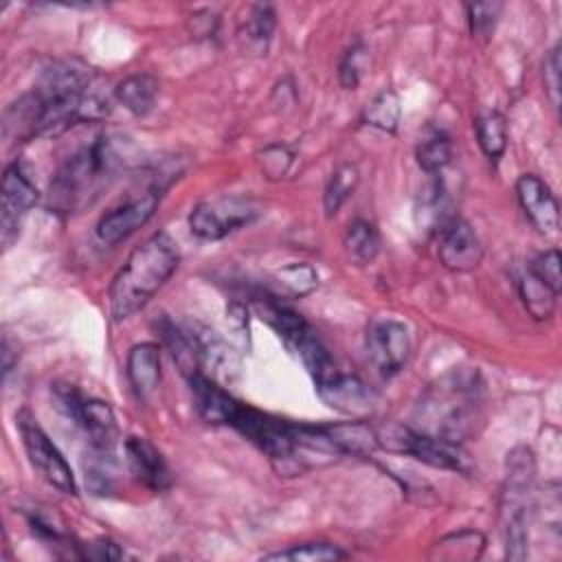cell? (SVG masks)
<instances>
[{
  "mask_svg": "<svg viewBox=\"0 0 562 562\" xmlns=\"http://www.w3.org/2000/svg\"><path fill=\"white\" fill-rule=\"evenodd\" d=\"M342 244H345L347 255L356 263L364 266V263H371L380 252V233L371 222L353 220L345 231Z\"/></svg>",
  "mask_w": 562,
  "mask_h": 562,
  "instance_id": "24",
  "label": "cell"
},
{
  "mask_svg": "<svg viewBox=\"0 0 562 562\" xmlns=\"http://www.w3.org/2000/svg\"><path fill=\"white\" fill-rule=\"evenodd\" d=\"M516 195H518V202H520L525 215L531 220V224L540 233L553 235L558 231V226H560L558 200L551 193L547 182H542L533 173H522L516 180Z\"/></svg>",
  "mask_w": 562,
  "mask_h": 562,
  "instance_id": "14",
  "label": "cell"
},
{
  "mask_svg": "<svg viewBox=\"0 0 562 562\" xmlns=\"http://www.w3.org/2000/svg\"><path fill=\"white\" fill-rule=\"evenodd\" d=\"M92 72L75 61L53 64L40 86L20 99L15 112L18 132L24 136H59L81 121L105 119L110 105L90 92Z\"/></svg>",
  "mask_w": 562,
  "mask_h": 562,
  "instance_id": "1",
  "label": "cell"
},
{
  "mask_svg": "<svg viewBox=\"0 0 562 562\" xmlns=\"http://www.w3.org/2000/svg\"><path fill=\"white\" fill-rule=\"evenodd\" d=\"M476 127V138H479V145L483 149V154L490 158V160H498L503 154H505V147H507V121L501 112H487V114H481L474 123Z\"/></svg>",
  "mask_w": 562,
  "mask_h": 562,
  "instance_id": "29",
  "label": "cell"
},
{
  "mask_svg": "<svg viewBox=\"0 0 562 562\" xmlns=\"http://www.w3.org/2000/svg\"><path fill=\"white\" fill-rule=\"evenodd\" d=\"M191 384V393H193V402L195 408L200 413V417L209 424H226L231 422L235 408H237V400L233 395H228L213 378H209L206 373H195L191 378H187Z\"/></svg>",
  "mask_w": 562,
  "mask_h": 562,
  "instance_id": "17",
  "label": "cell"
},
{
  "mask_svg": "<svg viewBox=\"0 0 562 562\" xmlns=\"http://www.w3.org/2000/svg\"><path fill=\"white\" fill-rule=\"evenodd\" d=\"M422 432L463 443L483 424V382L476 369H452L422 395L417 411Z\"/></svg>",
  "mask_w": 562,
  "mask_h": 562,
  "instance_id": "2",
  "label": "cell"
},
{
  "mask_svg": "<svg viewBox=\"0 0 562 562\" xmlns=\"http://www.w3.org/2000/svg\"><path fill=\"white\" fill-rule=\"evenodd\" d=\"M367 356L382 378L400 373L411 356V336L404 323L382 318L367 329Z\"/></svg>",
  "mask_w": 562,
  "mask_h": 562,
  "instance_id": "10",
  "label": "cell"
},
{
  "mask_svg": "<svg viewBox=\"0 0 562 562\" xmlns=\"http://www.w3.org/2000/svg\"><path fill=\"white\" fill-rule=\"evenodd\" d=\"M15 426L20 430L24 450L33 468L61 494H75L77 485H75L72 470L64 459V454L59 452V448L50 441V437L37 424V419L29 411H20L15 415Z\"/></svg>",
  "mask_w": 562,
  "mask_h": 562,
  "instance_id": "8",
  "label": "cell"
},
{
  "mask_svg": "<svg viewBox=\"0 0 562 562\" xmlns=\"http://www.w3.org/2000/svg\"><path fill=\"white\" fill-rule=\"evenodd\" d=\"M178 263V244L165 231L154 233L136 246L110 285V310L114 321H125L143 310L169 281Z\"/></svg>",
  "mask_w": 562,
  "mask_h": 562,
  "instance_id": "3",
  "label": "cell"
},
{
  "mask_svg": "<svg viewBox=\"0 0 562 562\" xmlns=\"http://www.w3.org/2000/svg\"><path fill=\"white\" fill-rule=\"evenodd\" d=\"M360 182V173L358 167L351 162H342L340 167L334 169L327 187H325V195H323V204H325V213L331 217L340 211V206L353 195L356 187Z\"/></svg>",
  "mask_w": 562,
  "mask_h": 562,
  "instance_id": "27",
  "label": "cell"
},
{
  "mask_svg": "<svg viewBox=\"0 0 562 562\" xmlns=\"http://www.w3.org/2000/svg\"><path fill=\"white\" fill-rule=\"evenodd\" d=\"M158 79L140 72V75H130L125 77L116 88H114V97L116 101L130 110L134 116H143L147 114L158 97Z\"/></svg>",
  "mask_w": 562,
  "mask_h": 562,
  "instance_id": "21",
  "label": "cell"
},
{
  "mask_svg": "<svg viewBox=\"0 0 562 562\" xmlns=\"http://www.w3.org/2000/svg\"><path fill=\"white\" fill-rule=\"evenodd\" d=\"M158 331L162 342L167 345L171 358L176 360V364L180 367V371L191 378L195 373H202V362H200V347H198V338L195 334L178 327L173 321L169 318H160L158 323Z\"/></svg>",
  "mask_w": 562,
  "mask_h": 562,
  "instance_id": "20",
  "label": "cell"
},
{
  "mask_svg": "<svg viewBox=\"0 0 562 562\" xmlns=\"http://www.w3.org/2000/svg\"><path fill=\"white\" fill-rule=\"evenodd\" d=\"M485 549V536L474 529H461L443 536L432 544L435 560H476Z\"/></svg>",
  "mask_w": 562,
  "mask_h": 562,
  "instance_id": "23",
  "label": "cell"
},
{
  "mask_svg": "<svg viewBox=\"0 0 562 562\" xmlns=\"http://www.w3.org/2000/svg\"><path fill=\"white\" fill-rule=\"evenodd\" d=\"M277 283L292 296H303L312 292L318 283V277L307 263H290L277 272Z\"/></svg>",
  "mask_w": 562,
  "mask_h": 562,
  "instance_id": "32",
  "label": "cell"
},
{
  "mask_svg": "<svg viewBox=\"0 0 562 562\" xmlns=\"http://www.w3.org/2000/svg\"><path fill=\"white\" fill-rule=\"evenodd\" d=\"M347 553L329 542H303L292 544L283 551L266 553L263 560H288V562H329V560H345Z\"/></svg>",
  "mask_w": 562,
  "mask_h": 562,
  "instance_id": "30",
  "label": "cell"
},
{
  "mask_svg": "<svg viewBox=\"0 0 562 562\" xmlns=\"http://www.w3.org/2000/svg\"><path fill=\"white\" fill-rule=\"evenodd\" d=\"M367 61H369V55L362 44H353L345 50V55L340 57V64H338V81L345 90L358 88L362 72L367 68Z\"/></svg>",
  "mask_w": 562,
  "mask_h": 562,
  "instance_id": "33",
  "label": "cell"
},
{
  "mask_svg": "<svg viewBox=\"0 0 562 562\" xmlns=\"http://www.w3.org/2000/svg\"><path fill=\"white\" fill-rule=\"evenodd\" d=\"M228 426L252 441L274 465L279 474H296L294 452H296V426L288 424L274 415L261 413L252 406L237 404Z\"/></svg>",
  "mask_w": 562,
  "mask_h": 562,
  "instance_id": "6",
  "label": "cell"
},
{
  "mask_svg": "<svg viewBox=\"0 0 562 562\" xmlns=\"http://www.w3.org/2000/svg\"><path fill=\"white\" fill-rule=\"evenodd\" d=\"M261 213L259 204L250 198H215L200 202L189 215V228L195 237L215 241L233 231L250 224Z\"/></svg>",
  "mask_w": 562,
  "mask_h": 562,
  "instance_id": "9",
  "label": "cell"
},
{
  "mask_svg": "<svg viewBox=\"0 0 562 562\" xmlns=\"http://www.w3.org/2000/svg\"><path fill=\"white\" fill-rule=\"evenodd\" d=\"M75 424H79V426L86 430V435H88L92 448L99 450V452H110L112 446L116 443L119 428H116L114 413H112V408H110L105 402H101V400L83 397Z\"/></svg>",
  "mask_w": 562,
  "mask_h": 562,
  "instance_id": "19",
  "label": "cell"
},
{
  "mask_svg": "<svg viewBox=\"0 0 562 562\" xmlns=\"http://www.w3.org/2000/svg\"><path fill=\"white\" fill-rule=\"evenodd\" d=\"M127 378L138 400H149L160 384V349L154 342H138L127 353Z\"/></svg>",
  "mask_w": 562,
  "mask_h": 562,
  "instance_id": "18",
  "label": "cell"
},
{
  "mask_svg": "<svg viewBox=\"0 0 562 562\" xmlns=\"http://www.w3.org/2000/svg\"><path fill=\"white\" fill-rule=\"evenodd\" d=\"M292 158H294V154H292L285 145H268V147H263V149L257 154L261 173H263L268 180H279V178H283V176L288 173L290 165H292Z\"/></svg>",
  "mask_w": 562,
  "mask_h": 562,
  "instance_id": "34",
  "label": "cell"
},
{
  "mask_svg": "<svg viewBox=\"0 0 562 562\" xmlns=\"http://www.w3.org/2000/svg\"><path fill=\"white\" fill-rule=\"evenodd\" d=\"M79 558H90V560H119L123 558V551L119 549V544H114L112 540H94L90 544H86V549L79 553Z\"/></svg>",
  "mask_w": 562,
  "mask_h": 562,
  "instance_id": "37",
  "label": "cell"
},
{
  "mask_svg": "<svg viewBox=\"0 0 562 562\" xmlns=\"http://www.w3.org/2000/svg\"><path fill=\"white\" fill-rule=\"evenodd\" d=\"M402 116V101L400 94L391 88L378 92L362 110V123L378 127L382 132H395Z\"/></svg>",
  "mask_w": 562,
  "mask_h": 562,
  "instance_id": "25",
  "label": "cell"
},
{
  "mask_svg": "<svg viewBox=\"0 0 562 562\" xmlns=\"http://www.w3.org/2000/svg\"><path fill=\"white\" fill-rule=\"evenodd\" d=\"M121 167V154L110 138L101 136L75 151L57 169L48 189V209L55 213H77L90 206L110 184Z\"/></svg>",
  "mask_w": 562,
  "mask_h": 562,
  "instance_id": "4",
  "label": "cell"
},
{
  "mask_svg": "<svg viewBox=\"0 0 562 562\" xmlns=\"http://www.w3.org/2000/svg\"><path fill=\"white\" fill-rule=\"evenodd\" d=\"M156 206H158L156 191H145L138 198H132L121 206H114L99 220L97 237L108 246L121 244L123 239L134 235L138 228H143L151 220V215L156 213Z\"/></svg>",
  "mask_w": 562,
  "mask_h": 562,
  "instance_id": "12",
  "label": "cell"
},
{
  "mask_svg": "<svg viewBox=\"0 0 562 562\" xmlns=\"http://www.w3.org/2000/svg\"><path fill=\"white\" fill-rule=\"evenodd\" d=\"M470 33L479 42H487L496 29V22L503 11V2H470L465 4Z\"/></svg>",
  "mask_w": 562,
  "mask_h": 562,
  "instance_id": "31",
  "label": "cell"
},
{
  "mask_svg": "<svg viewBox=\"0 0 562 562\" xmlns=\"http://www.w3.org/2000/svg\"><path fill=\"white\" fill-rule=\"evenodd\" d=\"M415 158L417 165L428 173V176H437L441 173V169L450 162L452 158V143L450 136L441 130H432L430 134H426L417 147H415Z\"/></svg>",
  "mask_w": 562,
  "mask_h": 562,
  "instance_id": "26",
  "label": "cell"
},
{
  "mask_svg": "<svg viewBox=\"0 0 562 562\" xmlns=\"http://www.w3.org/2000/svg\"><path fill=\"white\" fill-rule=\"evenodd\" d=\"M533 452L525 446L507 454L505 483L501 494V529L505 540V555L509 560L527 558V520L533 507Z\"/></svg>",
  "mask_w": 562,
  "mask_h": 562,
  "instance_id": "5",
  "label": "cell"
},
{
  "mask_svg": "<svg viewBox=\"0 0 562 562\" xmlns=\"http://www.w3.org/2000/svg\"><path fill=\"white\" fill-rule=\"evenodd\" d=\"M321 400L347 415H362L373 408V395L362 380L338 371L334 378L316 386Z\"/></svg>",
  "mask_w": 562,
  "mask_h": 562,
  "instance_id": "16",
  "label": "cell"
},
{
  "mask_svg": "<svg viewBox=\"0 0 562 562\" xmlns=\"http://www.w3.org/2000/svg\"><path fill=\"white\" fill-rule=\"evenodd\" d=\"M439 259L452 272H470L483 259V244L465 220H452L439 241Z\"/></svg>",
  "mask_w": 562,
  "mask_h": 562,
  "instance_id": "13",
  "label": "cell"
},
{
  "mask_svg": "<svg viewBox=\"0 0 562 562\" xmlns=\"http://www.w3.org/2000/svg\"><path fill=\"white\" fill-rule=\"evenodd\" d=\"M378 435V446L395 452V454H408L430 468H439V470H450V472H470V461L465 450L461 448V443L422 432L417 428H408V426H384V428H375Z\"/></svg>",
  "mask_w": 562,
  "mask_h": 562,
  "instance_id": "7",
  "label": "cell"
},
{
  "mask_svg": "<svg viewBox=\"0 0 562 562\" xmlns=\"http://www.w3.org/2000/svg\"><path fill=\"white\" fill-rule=\"evenodd\" d=\"M560 66H562L560 44H555L544 59V88L555 108L560 105Z\"/></svg>",
  "mask_w": 562,
  "mask_h": 562,
  "instance_id": "36",
  "label": "cell"
},
{
  "mask_svg": "<svg viewBox=\"0 0 562 562\" xmlns=\"http://www.w3.org/2000/svg\"><path fill=\"white\" fill-rule=\"evenodd\" d=\"M37 202V189L20 167L13 162L4 169L2 176V195H0V237L2 246L9 248L18 237L24 215Z\"/></svg>",
  "mask_w": 562,
  "mask_h": 562,
  "instance_id": "11",
  "label": "cell"
},
{
  "mask_svg": "<svg viewBox=\"0 0 562 562\" xmlns=\"http://www.w3.org/2000/svg\"><path fill=\"white\" fill-rule=\"evenodd\" d=\"M518 294L533 321H549L553 316L558 294L542 279H538L529 268L518 279Z\"/></svg>",
  "mask_w": 562,
  "mask_h": 562,
  "instance_id": "22",
  "label": "cell"
},
{
  "mask_svg": "<svg viewBox=\"0 0 562 562\" xmlns=\"http://www.w3.org/2000/svg\"><path fill=\"white\" fill-rule=\"evenodd\" d=\"M529 270H531L538 279H542L555 294H560V290H562V274H560V252H558L555 248H553V250H547V252H542V255H538V257L531 261Z\"/></svg>",
  "mask_w": 562,
  "mask_h": 562,
  "instance_id": "35",
  "label": "cell"
},
{
  "mask_svg": "<svg viewBox=\"0 0 562 562\" xmlns=\"http://www.w3.org/2000/svg\"><path fill=\"white\" fill-rule=\"evenodd\" d=\"M274 26H277L274 7L268 2H261V4H252L248 9L241 33H244L248 46H252L257 53H261V50H266L272 33H274Z\"/></svg>",
  "mask_w": 562,
  "mask_h": 562,
  "instance_id": "28",
  "label": "cell"
},
{
  "mask_svg": "<svg viewBox=\"0 0 562 562\" xmlns=\"http://www.w3.org/2000/svg\"><path fill=\"white\" fill-rule=\"evenodd\" d=\"M125 457L132 474L151 492H165L171 487V470L158 448L145 437L125 439Z\"/></svg>",
  "mask_w": 562,
  "mask_h": 562,
  "instance_id": "15",
  "label": "cell"
}]
</instances>
